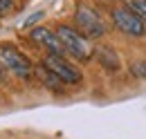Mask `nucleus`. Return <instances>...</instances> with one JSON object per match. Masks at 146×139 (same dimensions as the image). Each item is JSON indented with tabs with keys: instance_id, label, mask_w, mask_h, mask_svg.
Returning a JSON list of instances; mask_svg holds the SVG:
<instances>
[{
	"instance_id": "1",
	"label": "nucleus",
	"mask_w": 146,
	"mask_h": 139,
	"mask_svg": "<svg viewBox=\"0 0 146 139\" xmlns=\"http://www.w3.org/2000/svg\"><path fill=\"white\" fill-rule=\"evenodd\" d=\"M63 50H65V56H72L76 61H90L92 54H94V47H92V40L86 38L76 27H70V25H58L54 29Z\"/></svg>"
},
{
	"instance_id": "2",
	"label": "nucleus",
	"mask_w": 146,
	"mask_h": 139,
	"mask_svg": "<svg viewBox=\"0 0 146 139\" xmlns=\"http://www.w3.org/2000/svg\"><path fill=\"white\" fill-rule=\"evenodd\" d=\"M74 27L90 40H99L106 36V20L101 18V14L88 5V2H79L74 9Z\"/></svg>"
},
{
	"instance_id": "3",
	"label": "nucleus",
	"mask_w": 146,
	"mask_h": 139,
	"mask_svg": "<svg viewBox=\"0 0 146 139\" xmlns=\"http://www.w3.org/2000/svg\"><path fill=\"white\" fill-rule=\"evenodd\" d=\"M112 25L117 27V32H121L128 38H144L146 36V23L142 18H137L126 5H117L110 9Z\"/></svg>"
},
{
	"instance_id": "4",
	"label": "nucleus",
	"mask_w": 146,
	"mask_h": 139,
	"mask_svg": "<svg viewBox=\"0 0 146 139\" xmlns=\"http://www.w3.org/2000/svg\"><path fill=\"white\" fill-rule=\"evenodd\" d=\"M0 68L11 72L18 79H29L34 74V68L25 54H20L11 45H0Z\"/></svg>"
},
{
	"instance_id": "5",
	"label": "nucleus",
	"mask_w": 146,
	"mask_h": 139,
	"mask_svg": "<svg viewBox=\"0 0 146 139\" xmlns=\"http://www.w3.org/2000/svg\"><path fill=\"white\" fill-rule=\"evenodd\" d=\"M45 68L54 74L56 79L63 83V85H79L81 83V72L74 68L72 63L65 58V56H56V54H45L43 61H40Z\"/></svg>"
},
{
	"instance_id": "6",
	"label": "nucleus",
	"mask_w": 146,
	"mask_h": 139,
	"mask_svg": "<svg viewBox=\"0 0 146 139\" xmlns=\"http://www.w3.org/2000/svg\"><path fill=\"white\" fill-rule=\"evenodd\" d=\"M29 38H32L36 45H40L43 50H47V54L65 56V50H63V45H61L56 32H52V29H47V27H34V29L29 32Z\"/></svg>"
},
{
	"instance_id": "7",
	"label": "nucleus",
	"mask_w": 146,
	"mask_h": 139,
	"mask_svg": "<svg viewBox=\"0 0 146 139\" xmlns=\"http://www.w3.org/2000/svg\"><path fill=\"white\" fill-rule=\"evenodd\" d=\"M94 54H97L101 68L106 70V72H119V70H121V58H119V52H117V50H112L108 45H101V47L94 50Z\"/></svg>"
},
{
	"instance_id": "8",
	"label": "nucleus",
	"mask_w": 146,
	"mask_h": 139,
	"mask_svg": "<svg viewBox=\"0 0 146 139\" xmlns=\"http://www.w3.org/2000/svg\"><path fill=\"white\" fill-rule=\"evenodd\" d=\"M34 74L38 76V81H40V83H43L45 87H50L52 92H61L63 83H61V81H58V79H56L54 74H52L50 70H47L45 65H43V63H40L38 68H34Z\"/></svg>"
},
{
	"instance_id": "9",
	"label": "nucleus",
	"mask_w": 146,
	"mask_h": 139,
	"mask_svg": "<svg viewBox=\"0 0 146 139\" xmlns=\"http://www.w3.org/2000/svg\"><path fill=\"white\" fill-rule=\"evenodd\" d=\"M124 5H126L137 18H142L146 23V0H124Z\"/></svg>"
},
{
	"instance_id": "10",
	"label": "nucleus",
	"mask_w": 146,
	"mask_h": 139,
	"mask_svg": "<svg viewBox=\"0 0 146 139\" xmlns=\"http://www.w3.org/2000/svg\"><path fill=\"white\" fill-rule=\"evenodd\" d=\"M128 70H130V76H133V79L146 81V61H133V63L128 65Z\"/></svg>"
},
{
	"instance_id": "11",
	"label": "nucleus",
	"mask_w": 146,
	"mask_h": 139,
	"mask_svg": "<svg viewBox=\"0 0 146 139\" xmlns=\"http://www.w3.org/2000/svg\"><path fill=\"white\" fill-rule=\"evenodd\" d=\"M11 9H14V0H0V18L11 14Z\"/></svg>"
},
{
	"instance_id": "12",
	"label": "nucleus",
	"mask_w": 146,
	"mask_h": 139,
	"mask_svg": "<svg viewBox=\"0 0 146 139\" xmlns=\"http://www.w3.org/2000/svg\"><path fill=\"white\" fill-rule=\"evenodd\" d=\"M40 18H43V11H36V14H32V16L27 18V23H25L23 27H29V25H34V23H38Z\"/></svg>"
}]
</instances>
